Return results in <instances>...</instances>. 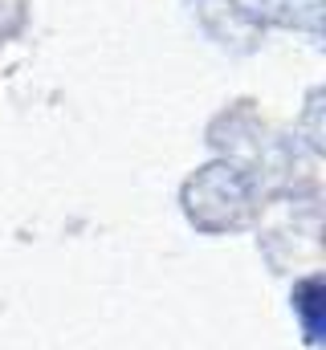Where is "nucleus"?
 Wrapping results in <instances>:
<instances>
[{"label": "nucleus", "mask_w": 326, "mask_h": 350, "mask_svg": "<svg viewBox=\"0 0 326 350\" xmlns=\"http://www.w3.org/2000/svg\"><path fill=\"white\" fill-rule=\"evenodd\" d=\"M298 310H302V322H306V334L310 342L323 338V281H302L298 293H294Z\"/></svg>", "instance_id": "nucleus-1"}]
</instances>
